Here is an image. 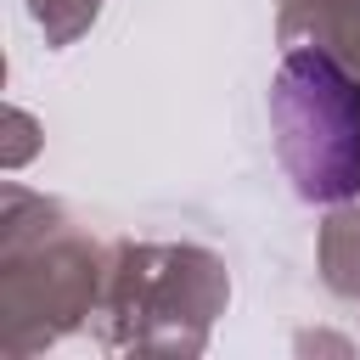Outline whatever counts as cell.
<instances>
[{"label": "cell", "mask_w": 360, "mask_h": 360, "mask_svg": "<svg viewBox=\"0 0 360 360\" xmlns=\"http://www.w3.org/2000/svg\"><path fill=\"white\" fill-rule=\"evenodd\" d=\"M276 135L281 163L298 191L315 202H338L360 186V90L321 51H292L276 79Z\"/></svg>", "instance_id": "6da1fadb"}]
</instances>
